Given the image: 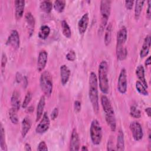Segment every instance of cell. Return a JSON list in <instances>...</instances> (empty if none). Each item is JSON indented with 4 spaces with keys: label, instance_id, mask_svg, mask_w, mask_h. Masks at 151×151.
I'll return each mask as SVG.
<instances>
[{
    "label": "cell",
    "instance_id": "cell-11",
    "mask_svg": "<svg viewBox=\"0 0 151 151\" xmlns=\"http://www.w3.org/2000/svg\"><path fill=\"white\" fill-rule=\"evenodd\" d=\"M6 44L11 45L15 50H17L19 48L20 38L19 34L17 30H12L11 31L7 39Z\"/></svg>",
    "mask_w": 151,
    "mask_h": 151
},
{
    "label": "cell",
    "instance_id": "cell-32",
    "mask_svg": "<svg viewBox=\"0 0 151 151\" xmlns=\"http://www.w3.org/2000/svg\"><path fill=\"white\" fill-rule=\"evenodd\" d=\"M17 112V110L12 107L10 109L9 111V119L11 120V122L14 124H17L18 123V117Z\"/></svg>",
    "mask_w": 151,
    "mask_h": 151
},
{
    "label": "cell",
    "instance_id": "cell-41",
    "mask_svg": "<svg viewBox=\"0 0 151 151\" xmlns=\"http://www.w3.org/2000/svg\"><path fill=\"white\" fill-rule=\"evenodd\" d=\"M133 1H125V6L127 9L130 10L132 9L133 6Z\"/></svg>",
    "mask_w": 151,
    "mask_h": 151
},
{
    "label": "cell",
    "instance_id": "cell-4",
    "mask_svg": "<svg viewBox=\"0 0 151 151\" xmlns=\"http://www.w3.org/2000/svg\"><path fill=\"white\" fill-rule=\"evenodd\" d=\"M40 85L44 96L48 97L51 96L53 88V81L51 73L46 70L43 71L40 78Z\"/></svg>",
    "mask_w": 151,
    "mask_h": 151
},
{
    "label": "cell",
    "instance_id": "cell-40",
    "mask_svg": "<svg viewBox=\"0 0 151 151\" xmlns=\"http://www.w3.org/2000/svg\"><path fill=\"white\" fill-rule=\"evenodd\" d=\"M147 8L146 11V17L147 19H150L151 17V1H147Z\"/></svg>",
    "mask_w": 151,
    "mask_h": 151
},
{
    "label": "cell",
    "instance_id": "cell-6",
    "mask_svg": "<svg viewBox=\"0 0 151 151\" xmlns=\"http://www.w3.org/2000/svg\"><path fill=\"white\" fill-rule=\"evenodd\" d=\"M90 135L93 145H99L102 139V129L99 122L94 119L92 120L90 127Z\"/></svg>",
    "mask_w": 151,
    "mask_h": 151
},
{
    "label": "cell",
    "instance_id": "cell-45",
    "mask_svg": "<svg viewBox=\"0 0 151 151\" xmlns=\"http://www.w3.org/2000/svg\"><path fill=\"white\" fill-rule=\"evenodd\" d=\"M150 57L149 56V57H148L147 58H146V60H145V65L146 66H149V65H150Z\"/></svg>",
    "mask_w": 151,
    "mask_h": 151
},
{
    "label": "cell",
    "instance_id": "cell-10",
    "mask_svg": "<svg viewBox=\"0 0 151 151\" xmlns=\"http://www.w3.org/2000/svg\"><path fill=\"white\" fill-rule=\"evenodd\" d=\"M127 39V31L125 27H122L117 34L116 48H121L125 47V43Z\"/></svg>",
    "mask_w": 151,
    "mask_h": 151
},
{
    "label": "cell",
    "instance_id": "cell-46",
    "mask_svg": "<svg viewBox=\"0 0 151 151\" xmlns=\"http://www.w3.org/2000/svg\"><path fill=\"white\" fill-rule=\"evenodd\" d=\"M145 111H146V114H147V115L148 116V117H150V116H151V111H150V107H147V108H146L145 109Z\"/></svg>",
    "mask_w": 151,
    "mask_h": 151
},
{
    "label": "cell",
    "instance_id": "cell-20",
    "mask_svg": "<svg viewBox=\"0 0 151 151\" xmlns=\"http://www.w3.org/2000/svg\"><path fill=\"white\" fill-rule=\"evenodd\" d=\"M136 74L137 77L139 80V81H140L146 88H147L148 85L145 76V69L142 65H139L137 66L136 70Z\"/></svg>",
    "mask_w": 151,
    "mask_h": 151
},
{
    "label": "cell",
    "instance_id": "cell-31",
    "mask_svg": "<svg viewBox=\"0 0 151 151\" xmlns=\"http://www.w3.org/2000/svg\"><path fill=\"white\" fill-rule=\"evenodd\" d=\"M135 87H136L137 91L141 95H143L145 96H147L149 95V93H148L147 90H146V88L143 85V84L140 81H137L136 82Z\"/></svg>",
    "mask_w": 151,
    "mask_h": 151
},
{
    "label": "cell",
    "instance_id": "cell-1",
    "mask_svg": "<svg viewBox=\"0 0 151 151\" xmlns=\"http://www.w3.org/2000/svg\"><path fill=\"white\" fill-rule=\"evenodd\" d=\"M88 84L89 99L90 100L94 113L96 114H97L99 111L98 80L96 74L94 72H91L90 74Z\"/></svg>",
    "mask_w": 151,
    "mask_h": 151
},
{
    "label": "cell",
    "instance_id": "cell-21",
    "mask_svg": "<svg viewBox=\"0 0 151 151\" xmlns=\"http://www.w3.org/2000/svg\"><path fill=\"white\" fill-rule=\"evenodd\" d=\"M31 121L28 117H25L21 123V135L22 137H25L31 127Z\"/></svg>",
    "mask_w": 151,
    "mask_h": 151
},
{
    "label": "cell",
    "instance_id": "cell-37",
    "mask_svg": "<svg viewBox=\"0 0 151 151\" xmlns=\"http://www.w3.org/2000/svg\"><path fill=\"white\" fill-rule=\"evenodd\" d=\"M6 63H7V57H6V55L5 54V53L3 52L2 54L1 63V68H4L5 67L6 64Z\"/></svg>",
    "mask_w": 151,
    "mask_h": 151
},
{
    "label": "cell",
    "instance_id": "cell-13",
    "mask_svg": "<svg viewBox=\"0 0 151 151\" xmlns=\"http://www.w3.org/2000/svg\"><path fill=\"white\" fill-rule=\"evenodd\" d=\"M48 59V54L46 51L41 50L38 54L37 59V70L38 71H42L45 68Z\"/></svg>",
    "mask_w": 151,
    "mask_h": 151
},
{
    "label": "cell",
    "instance_id": "cell-14",
    "mask_svg": "<svg viewBox=\"0 0 151 151\" xmlns=\"http://www.w3.org/2000/svg\"><path fill=\"white\" fill-rule=\"evenodd\" d=\"M89 16L87 12L85 13L78 22V30L80 34H84L88 27Z\"/></svg>",
    "mask_w": 151,
    "mask_h": 151
},
{
    "label": "cell",
    "instance_id": "cell-30",
    "mask_svg": "<svg viewBox=\"0 0 151 151\" xmlns=\"http://www.w3.org/2000/svg\"><path fill=\"white\" fill-rule=\"evenodd\" d=\"M54 9L58 12H62L65 6V1L63 0H57L55 1L53 4Z\"/></svg>",
    "mask_w": 151,
    "mask_h": 151
},
{
    "label": "cell",
    "instance_id": "cell-44",
    "mask_svg": "<svg viewBox=\"0 0 151 151\" xmlns=\"http://www.w3.org/2000/svg\"><path fill=\"white\" fill-rule=\"evenodd\" d=\"M24 150L26 151H31V146L29 143H25V146H24Z\"/></svg>",
    "mask_w": 151,
    "mask_h": 151
},
{
    "label": "cell",
    "instance_id": "cell-39",
    "mask_svg": "<svg viewBox=\"0 0 151 151\" xmlns=\"http://www.w3.org/2000/svg\"><path fill=\"white\" fill-rule=\"evenodd\" d=\"M58 115V109L57 107H55L51 111V113L50 115L51 119L52 120H55L57 117Z\"/></svg>",
    "mask_w": 151,
    "mask_h": 151
},
{
    "label": "cell",
    "instance_id": "cell-17",
    "mask_svg": "<svg viewBox=\"0 0 151 151\" xmlns=\"http://www.w3.org/2000/svg\"><path fill=\"white\" fill-rule=\"evenodd\" d=\"M150 42H151V38L150 35H146L145 38L142 48L140 51V57L141 58H144L145 57L147 56L149 52V49L150 47Z\"/></svg>",
    "mask_w": 151,
    "mask_h": 151
},
{
    "label": "cell",
    "instance_id": "cell-23",
    "mask_svg": "<svg viewBox=\"0 0 151 151\" xmlns=\"http://www.w3.org/2000/svg\"><path fill=\"white\" fill-rule=\"evenodd\" d=\"M113 31V25L111 22L107 24L105 28L104 34V44L106 46H108L111 41V35Z\"/></svg>",
    "mask_w": 151,
    "mask_h": 151
},
{
    "label": "cell",
    "instance_id": "cell-33",
    "mask_svg": "<svg viewBox=\"0 0 151 151\" xmlns=\"http://www.w3.org/2000/svg\"><path fill=\"white\" fill-rule=\"evenodd\" d=\"M130 114L132 117L139 119L141 117V112L135 106H131L130 109Z\"/></svg>",
    "mask_w": 151,
    "mask_h": 151
},
{
    "label": "cell",
    "instance_id": "cell-36",
    "mask_svg": "<svg viewBox=\"0 0 151 151\" xmlns=\"http://www.w3.org/2000/svg\"><path fill=\"white\" fill-rule=\"evenodd\" d=\"M37 150L42 151V150H48V147L46 145V143L44 141H41L39 143L38 147H37Z\"/></svg>",
    "mask_w": 151,
    "mask_h": 151
},
{
    "label": "cell",
    "instance_id": "cell-34",
    "mask_svg": "<svg viewBox=\"0 0 151 151\" xmlns=\"http://www.w3.org/2000/svg\"><path fill=\"white\" fill-rule=\"evenodd\" d=\"M31 99H32V93L30 91H28L25 96V98L22 102L21 107L23 109H25L28 106Z\"/></svg>",
    "mask_w": 151,
    "mask_h": 151
},
{
    "label": "cell",
    "instance_id": "cell-26",
    "mask_svg": "<svg viewBox=\"0 0 151 151\" xmlns=\"http://www.w3.org/2000/svg\"><path fill=\"white\" fill-rule=\"evenodd\" d=\"M145 2V1H136L135 2L134 18L136 19H138L139 18Z\"/></svg>",
    "mask_w": 151,
    "mask_h": 151
},
{
    "label": "cell",
    "instance_id": "cell-28",
    "mask_svg": "<svg viewBox=\"0 0 151 151\" xmlns=\"http://www.w3.org/2000/svg\"><path fill=\"white\" fill-rule=\"evenodd\" d=\"M61 28L63 34L66 38H70L71 36V31L66 21L63 20L61 21Z\"/></svg>",
    "mask_w": 151,
    "mask_h": 151
},
{
    "label": "cell",
    "instance_id": "cell-18",
    "mask_svg": "<svg viewBox=\"0 0 151 151\" xmlns=\"http://www.w3.org/2000/svg\"><path fill=\"white\" fill-rule=\"evenodd\" d=\"M70 70L66 65H62L60 67V78L62 85H65L70 78Z\"/></svg>",
    "mask_w": 151,
    "mask_h": 151
},
{
    "label": "cell",
    "instance_id": "cell-43",
    "mask_svg": "<svg viewBox=\"0 0 151 151\" xmlns=\"http://www.w3.org/2000/svg\"><path fill=\"white\" fill-rule=\"evenodd\" d=\"M15 78H16V80L18 83H21L22 80H23V77H22V75L19 73H17L16 74V77H15Z\"/></svg>",
    "mask_w": 151,
    "mask_h": 151
},
{
    "label": "cell",
    "instance_id": "cell-8",
    "mask_svg": "<svg viewBox=\"0 0 151 151\" xmlns=\"http://www.w3.org/2000/svg\"><path fill=\"white\" fill-rule=\"evenodd\" d=\"M129 127L132 132L133 137L136 141H139L143 138V129L141 124L139 122L136 121L131 122Z\"/></svg>",
    "mask_w": 151,
    "mask_h": 151
},
{
    "label": "cell",
    "instance_id": "cell-42",
    "mask_svg": "<svg viewBox=\"0 0 151 151\" xmlns=\"http://www.w3.org/2000/svg\"><path fill=\"white\" fill-rule=\"evenodd\" d=\"M114 145L112 140L110 139L108 140L107 144V150H115L114 149Z\"/></svg>",
    "mask_w": 151,
    "mask_h": 151
},
{
    "label": "cell",
    "instance_id": "cell-47",
    "mask_svg": "<svg viewBox=\"0 0 151 151\" xmlns=\"http://www.w3.org/2000/svg\"><path fill=\"white\" fill-rule=\"evenodd\" d=\"M81 150L83 151H87V150H88V148L86 146H83L81 148Z\"/></svg>",
    "mask_w": 151,
    "mask_h": 151
},
{
    "label": "cell",
    "instance_id": "cell-3",
    "mask_svg": "<svg viewBox=\"0 0 151 151\" xmlns=\"http://www.w3.org/2000/svg\"><path fill=\"white\" fill-rule=\"evenodd\" d=\"M108 74V65L106 61H101L98 68V79L99 82V87L101 91L106 94L109 93V85Z\"/></svg>",
    "mask_w": 151,
    "mask_h": 151
},
{
    "label": "cell",
    "instance_id": "cell-24",
    "mask_svg": "<svg viewBox=\"0 0 151 151\" xmlns=\"http://www.w3.org/2000/svg\"><path fill=\"white\" fill-rule=\"evenodd\" d=\"M116 149L117 150L122 151L124 150V133L122 130H119L117 137V143H116Z\"/></svg>",
    "mask_w": 151,
    "mask_h": 151
},
{
    "label": "cell",
    "instance_id": "cell-9",
    "mask_svg": "<svg viewBox=\"0 0 151 151\" xmlns=\"http://www.w3.org/2000/svg\"><path fill=\"white\" fill-rule=\"evenodd\" d=\"M50 125V120L49 116L47 112H44L40 122L35 129V132L38 134H43L49 129Z\"/></svg>",
    "mask_w": 151,
    "mask_h": 151
},
{
    "label": "cell",
    "instance_id": "cell-2",
    "mask_svg": "<svg viewBox=\"0 0 151 151\" xmlns=\"http://www.w3.org/2000/svg\"><path fill=\"white\" fill-rule=\"evenodd\" d=\"M101 104L105 114V119L107 125L112 132H115L116 129V121L114 111L110 100L105 95L101 96Z\"/></svg>",
    "mask_w": 151,
    "mask_h": 151
},
{
    "label": "cell",
    "instance_id": "cell-16",
    "mask_svg": "<svg viewBox=\"0 0 151 151\" xmlns=\"http://www.w3.org/2000/svg\"><path fill=\"white\" fill-rule=\"evenodd\" d=\"M15 16L17 19H20L24 14L25 8L24 1H15Z\"/></svg>",
    "mask_w": 151,
    "mask_h": 151
},
{
    "label": "cell",
    "instance_id": "cell-38",
    "mask_svg": "<svg viewBox=\"0 0 151 151\" xmlns=\"http://www.w3.org/2000/svg\"><path fill=\"white\" fill-rule=\"evenodd\" d=\"M81 102L78 100H76L74 103V109L76 112L78 113L81 110Z\"/></svg>",
    "mask_w": 151,
    "mask_h": 151
},
{
    "label": "cell",
    "instance_id": "cell-27",
    "mask_svg": "<svg viewBox=\"0 0 151 151\" xmlns=\"http://www.w3.org/2000/svg\"><path fill=\"white\" fill-rule=\"evenodd\" d=\"M52 6V3L49 1H42L40 4L41 9L47 14H49L51 12Z\"/></svg>",
    "mask_w": 151,
    "mask_h": 151
},
{
    "label": "cell",
    "instance_id": "cell-29",
    "mask_svg": "<svg viewBox=\"0 0 151 151\" xmlns=\"http://www.w3.org/2000/svg\"><path fill=\"white\" fill-rule=\"evenodd\" d=\"M0 145L1 148L4 151H7V146L5 142V130L2 126V124H1V127H0Z\"/></svg>",
    "mask_w": 151,
    "mask_h": 151
},
{
    "label": "cell",
    "instance_id": "cell-15",
    "mask_svg": "<svg viewBox=\"0 0 151 151\" xmlns=\"http://www.w3.org/2000/svg\"><path fill=\"white\" fill-rule=\"evenodd\" d=\"M27 27L29 37H31L34 33L35 28V18L31 12H27L25 16Z\"/></svg>",
    "mask_w": 151,
    "mask_h": 151
},
{
    "label": "cell",
    "instance_id": "cell-7",
    "mask_svg": "<svg viewBox=\"0 0 151 151\" xmlns=\"http://www.w3.org/2000/svg\"><path fill=\"white\" fill-rule=\"evenodd\" d=\"M127 88V73L124 68L121 69L117 81V90L121 94H125Z\"/></svg>",
    "mask_w": 151,
    "mask_h": 151
},
{
    "label": "cell",
    "instance_id": "cell-25",
    "mask_svg": "<svg viewBox=\"0 0 151 151\" xmlns=\"http://www.w3.org/2000/svg\"><path fill=\"white\" fill-rule=\"evenodd\" d=\"M50 33V28L47 25H42L39 30L38 36L41 40H45Z\"/></svg>",
    "mask_w": 151,
    "mask_h": 151
},
{
    "label": "cell",
    "instance_id": "cell-22",
    "mask_svg": "<svg viewBox=\"0 0 151 151\" xmlns=\"http://www.w3.org/2000/svg\"><path fill=\"white\" fill-rule=\"evenodd\" d=\"M11 103L12 108L15 109L17 111L19 110L21 106V102L19 99V93L18 91L15 90L13 91L11 99Z\"/></svg>",
    "mask_w": 151,
    "mask_h": 151
},
{
    "label": "cell",
    "instance_id": "cell-5",
    "mask_svg": "<svg viewBox=\"0 0 151 151\" xmlns=\"http://www.w3.org/2000/svg\"><path fill=\"white\" fill-rule=\"evenodd\" d=\"M111 1L108 0H102L100 1V11L101 14V22L99 28V32L101 34L108 24L111 12Z\"/></svg>",
    "mask_w": 151,
    "mask_h": 151
},
{
    "label": "cell",
    "instance_id": "cell-35",
    "mask_svg": "<svg viewBox=\"0 0 151 151\" xmlns=\"http://www.w3.org/2000/svg\"><path fill=\"white\" fill-rule=\"evenodd\" d=\"M66 58L70 61H74L76 58V54L74 50H70L66 54Z\"/></svg>",
    "mask_w": 151,
    "mask_h": 151
},
{
    "label": "cell",
    "instance_id": "cell-12",
    "mask_svg": "<svg viewBox=\"0 0 151 151\" xmlns=\"http://www.w3.org/2000/svg\"><path fill=\"white\" fill-rule=\"evenodd\" d=\"M80 138L78 134L76 129H73L71 132L70 142V150H79L80 149Z\"/></svg>",
    "mask_w": 151,
    "mask_h": 151
},
{
    "label": "cell",
    "instance_id": "cell-19",
    "mask_svg": "<svg viewBox=\"0 0 151 151\" xmlns=\"http://www.w3.org/2000/svg\"><path fill=\"white\" fill-rule=\"evenodd\" d=\"M45 105V97L44 95L40 97V99L38 103L36 111V122H38L42 116L44 110Z\"/></svg>",
    "mask_w": 151,
    "mask_h": 151
}]
</instances>
